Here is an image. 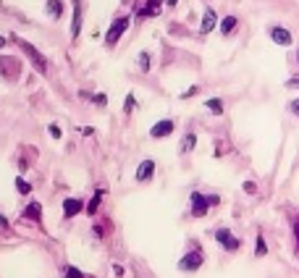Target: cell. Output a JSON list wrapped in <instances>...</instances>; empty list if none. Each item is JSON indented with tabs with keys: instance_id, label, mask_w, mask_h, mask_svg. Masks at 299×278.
I'll return each mask as SVG.
<instances>
[{
	"instance_id": "cell-20",
	"label": "cell",
	"mask_w": 299,
	"mask_h": 278,
	"mask_svg": "<svg viewBox=\"0 0 299 278\" xmlns=\"http://www.w3.org/2000/svg\"><path fill=\"white\" fill-rule=\"evenodd\" d=\"M66 278H89L87 273H82V270H76V268H71V265H68L66 268Z\"/></svg>"
},
{
	"instance_id": "cell-4",
	"label": "cell",
	"mask_w": 299,
	"mask_h": 278,
	"mask_svg": "<svg viewBox=\"0 0 299 278\" xmlns=\"http://www.w3.org/2000/svg\"><path fill=\"white\" fill-rule=\"evenodd\" d=\"M215 242H218L221 247H226L228 252H236V249L242 247V242H239L228 228H218V231H215Z\"/></svg>"
},
{
	"instance_id": "cell-16",
	"label": "cell",
	"mask_w": 299,
	"mask_h": 278,
	"mask_svg": "<svg viewBox=\"0 0 299 278\" xmlns=\"http://www.w3.org/2000/svg\"><path fill=\"white\" fill-rule=\"evenodd\" d=\"M194 145H197V134H194V131H189L187 136H184V142H181V150H184V152H192V150H194Z\"/></svg>"
},
{
	"instance_id": "cell-6",
	"label": "cell",
	"mask_w": 299,
	"mask_h": 278,
	"mask_svg": "<svg viewBox=\"0 0 299 278\" xmlns=\"http://www.w3.org/2000/svg\"><path fill=\"white\" fill-rule=\"evenodd\" d=\"M202 263H205L202 252H200V249H192L189 254H184V260L178 263V268H181V270H197Z\"/></svg>"
},
{
	"instance_id": "cell-12",
	"label": "cell",
	"mask_w": 299,
	"mask_h": 278,
	"mask_svg": "<svg viewBox=\"0 0 299 278\" xmlns=\"http://www.w3.org/2000/svg\"><path fill=\"white\" fill-rule=\"evenodd\" d=\"M155 173V163L152 160H142V166L136 168V181H150Z\"/></svg>"
},
{
	"instance_id": "cell-34",
	"label": "cell",
	"mask_w": 299,
	"mask_h": 278,
	"mask_svg": "<svg viewBox=\"0 0 299 278\" xmlns=\"http://www.w3.org/2000/svg\"><path fill=\"white\" fill-rule=\"evenodd\" d=\"M296 63H299V50H296Z\"/></svg>"
},
{
	"instance_id": "cell-19",
	"label": "cell",
	"mask_w": 299,
	"mask_h": 278,
	"mask_svg": "<svg viewBox=\"0 0 299 278\" xmlns=\"http://www.w3.org/2000/svg\"><path fill=\"white\" fill-rule=\"evenodd\" d=\"M265 252H268V244H265L263 236H257V242H255V254H257V257H265Z\"/></svg>"
},
{
	"instance_id": "cell-1",
	"label": "cell",
	"mask_w": 299,
	"mask_h": 278,
	"mask_svg": "<svg viewBox=\"0 0 299 278\" xmlns=\"http://www.w3.org/2000/svg\"><path fill=\"white\" fill-rule=\"evenodd\" d=\"M11 42H16V45H18V48H21V53H24V55H27V58L32 61V66L37 68L39 74H45V71H48V61H45V55H42V53H39V50L34 48L32 42L21 39V37H16V34L11 37Z\"/></svg>"
},
{
	"instance_id": "cell-21",
	"label": "cell",
	"mask_w": 299,
	"mask_h": 278,
	"mask_svg": "<svg viewBox=\"0 0 299 278\" xmlns=\"http://www.w3.org/2000/svg\"><path fill=\"white\" fill-rule=\"evenodd\" d=\"M16 189H18L21 194H29V192H32V187H29L24 178H16Z\"/></svg>"
},
{
	"instance_id": "cell-31",
	"label": "cell",
	"mask_w": 299,
	"mask_h": 278,
	"mask_svg": "<svg viewBox=\"0 0 299 278\" xmlns=\"http://www.w3.org/2000/svg\"><path fill=\"white\" fill-rule=\"evenodd\" d=\"M6 42H8L6 37H0V48H6Z\"/></svg>"
},
{
	"instance_id": "cell-7",
	"label": "cell",
	"mask_w": 299,
	"mask_h": 278,
	"mask_svg": "<svg viewBox=\"0 0 299 278\" xmlns=\"http://www.w3.org/2000/svg\"><path fill=\"white\" fill-rule=\"evenodd\" d=\"M84 210V202L82 200H76V197H66L63 200V215L66 218H74V215H79Z\"/></svg>"
},
{
	"instance_id": "cell-22",
	"label": "cell",
	"mask_w": 299,
	"mask_h": 278,
	"mask_svg": "<svg viewBox=\"0 0 299 278\" xmlns=\"http://www.w3.org/2000/svg\"><path fill=\"white\" fill-rule=\"evenodd\" d=\"M139 68H142V71H150V55L147 53L139 55Z\"/></svg>"
},
{
	"instance_id": "cell-23",
	"label": "cell",
	"mask_w": 299,
	"mask_h": 278,
	"mask_svg": "<svg viewBox=\"0 0 299 278\" xmlns=\"http://www.w3.org/2000/svg\"><path fill=\"white\" fill-rule=\"evenodd\" d=\"M244 192H247V194H255V192H257V184H255V181H244Z\"/></svg>"
},
{
	"instance_id": "cell-11",
	"label": "cell",
	"mask_w": 299,
	"mask_h": 278,
	"mask_svg": "<svg viewBox=\"0 0 299 278\" xmlns=\"http://www.w3.org/2000/svg\"><path fill=\"white\" fill-rule=\"evenodd\" d=\"M160 6H163V0H147V6L136 11L139 18H150V16H157L160 13Z\"/></svg>"
},
{
	"instance_id": "cell-17",
	"label": "cell",
	"mask_w": 299,
	"mask_h": 278,
	"mask_svg": "<svg viewBox=\"0 0 299 278\" xmlns=\"http://www.w3.org/2000/svg\"><path fill=\"white\" fill-rule=\"evenodd\" d=\"M205 108H208L213 115H221V113H223V103H221L218 97H210L208 103H205Z\"/></svg>"
},
{
	"instance_id": "cell-30",
	"label": "cell",
	"mask_w": 299,
	"mask_h": 278,
	"mask_svg": "<svg viewBox=\"0 0 299 278\" xmlns=\"http://www.w3.org/2000/svg\"><path fill=\"white\" fill-rule=\"evenodd\" d=\"M289 87H299V76H294V79H289Z\"/></svg>"
},
{
	"instance_id": "cell-29",
	"label": "cell",
	"mask_w": 299,
	"mask_h": 278,
	"mask_svg": "<svg viewBox=\"0 0 299 278\" xmlns=\"http://www.w3.org/2000/svg\"><path fill=\"white\" fill-rule=\"evenodd\" d=\"M192 95H197V87H192V89H187V92H184V95H181V100H187V97H192Z\"/></svg>"
},
{
	"instance_id": "cell-14",
	"label": "cell",
	"mask_w": 299,
	"mask_h": 278,
	"mask_svg": "<svg viewBox=\"0 0 299 278\" xmlns=\"http://www.w3.org/2000/svg\"><path fill=\"white\" fill-rule=\"evenodd\" d=\"M236 29V16H226L223 21H221V32H223V37L226 34H231Z\"/></svg>"
},
{
	"instance_id": "cell-9",
	"label": "cell",
	"mask_w": 299,
	"mask_h": 278,
	"mask_svg": "<svg viewBox=\"0 0 299 278\" xmlns=\"http://www.w3.org/2000/svg\"><path fill=\"white\" fill-rule=\"evenodd\" d=\"M215 21H218L215 11H213V8H205V13H202V24H200V32H202V34H210V32L215 29Z\"/></svg>"
},
{
	"instance_id": "cell-35",
	"label": "cell",
	"mask_w": 299,
	"mask_h": 278,
	"mask_svg": "<svg viewBox=\"0 0 299 278\" xmlns=\"http://www.w3.org/2000/svg\"><path fill=\"white\" fill-rule=\"evenodd\" d=\"M0 3H3V0H0Z\"/></svg>"
},
{
	"instance_id": "cell-3",
	"label": "cell",
	"mask_w": 299,
	"mask_h": 278,
	"mask_svg": "<svg viewBox=\"0 0 299 278\" xmlns=\"http://www.w3.org/2000/svg\"><path fill=\"white\" fill-rule=\"evenodd\" d=\"M210 205H218V197H205V194H200V192H192V215H194V218L208 215Z\"/></svg>"
},
{
	"instance_id": "cell-10",
	"label": "cell",
	"mask_w": 299,
	"mask_h": 278,
	"mask_svg": "<svg viewBox=\"0 0 299 278\" xmlns=\"http://www.w3.org/2000/svg\"><path fill=\"white\" fill-rule=\"evenodd\" d=\"M171 131H173V121L166 118V121H157V124L150 129V136H152V139H160V136H168Z\"/></svg>"
},
{
	"instance_id": "cell-18",
	"label": "cell",
	"mask_w": 299,
	"mask_h": 278,
	"mask_svg": "<svg viewBox=\"0 0 299 278\" xmlns=\"http://www.w3.org/2000/svg\"><path fill=\"white\" fill-rule=\"evenodd\" d=\"M100 202H103V192H95V197H92L89 205H87V213H89V215H95V213H97V207H100Z\"/></svg>"
},
{
	"instance_id": "cell-33",
	"label": "cell",
	"mask_w": 299,
	"mask_h": 278,
	"mask_svg": "<svg viewBox=\"0 0 299 278\" xmlns=\"http://www.w3.org/2000/svg\"><path fill=\"white\" fill-rule=\"evenodd\" d=\"M166 3H168V6H176V3H178V0H166Z\"/></svg>"
},
{
	"instance_id": "cell-24",
	"label": "cell",
	"mask_w": 299,
	"mask_h": 278,
	"mask_svg": "<svg viewBox=\"0 0 299 278\" xmlns=\"http://www.w3.org/2000/svg\"><path fill=\"white\" fill-rule=\"evenodd\" d=\"M134 105H136L134 95H126V105H124V110H126V113H131V110H134Z\"/></svg>"
},
{
	"instance_id": "cell-26",
	"label": "cell",
	"mask_w": 299,
	"mask_h": 278,
	"mask_svg": "<svg viewBox=\"0 0 299 278\" xmlns=\"http://www.w3.org/2000/svg\"><path fill=\"white\" fill-rule=\"evenodd\" d=\"M48 131H50V136H55V139H61V134H63V131H61V126H55V124H50V129H48Z\"/></svg>"
},
{
	"instance_id": "cell-13",
	"label": "cell",
	"mask_w": 299,
	"mask_h": 278,
	"mask_svg": "<svg viewBox=\"0 0 299 278\" xmlns=\"http://www.w3.org/2000/svg\"><path fill=\"white\" fill-rule=\"evenodd\" d=\"M63 0H48V6H45V11H48L50 18H61L63 16Z\"/></svg>"
},
{
	"instance_id": "cell-15",
	"label": "cell",
	"mask_w": 299,
	"mask_h": 278,
	"mask_svg": "<svg viewBox=\"0 0 299 278\" xmlns=\"http://www.w3.org/2000/svg\"><path fill=\"white\" fill-rule=\"evenodd\" d=\"M24 215H27L29 221H39V215H42V205H39V202H32L27 210H24Z\"/></svg>"
},
{
	"instance_id": "cell-32",
	"label": "cell",
	"mask_w": 299,
	"mask_h": 278,
	"mask_svg": "<svg viewBox=\"0 0 299 278\" xmlns=\"http://www.w3.org/2000/svg\"><path fill=\"white\" fill-rule=\"evenodd\" d=\"M0 226H3V228H6V226H8V223H6V218H3V215H0Z\"/></svg>"
},
{
	"instance_id": "cell-2",
	"label": "cell",
	"mask_w": 299,
	"mask_h": 278,
	"mask_svg": "<svg viewBox=\"0 0 299 278\" xmlns=\"http://www.w3.org/2000/svg\"><path fill=\"white\" fill-rule=\"evenodd\" d=\"M129 24H131V18H129V16H118V18H113V24H110L108 34H105V45H108V48H113V45H116V42L126 34Z\"/></svg>"
},
{
	"instance_id": "cell-8",
	"label": "cell",
	"mask_w": 299,
	"mask_h": 278,
	"mask_svg": "<svg viewBox=\"0 0 299 278\" xmlns=\"http://www.w3.org/2000/svg\"><path fill=\"white\" fill-rule=\"evenodd\" d=\"M71 11H74V16H71V39H79V32H82V3L79 0L71 3Z\"/></svg>"
},
{
	"instance_id": "cell-28",
	"label": "cell",
	"mask_w": 299,
	"mask_h": 278,
	"mask_svg": "<svg viewBox=\"0 0 299 278\" xmlns=\"http://www.w3.org/2000/svg\"><path fill=\"white\" fill-rule=\"evenodd\" d=\"M294 236H296V257H299V221L294 223Z\"/></svg>"
},
{
	"instance_id": "cell-5",
	"label": "cell",
	"mask_w": 299,
	"mask_h": 278,
	"mask_svg": "<svg viewBox=\"0 0 299 278\" xmlns=\"http://www.w3.org/2000/svg\"><path fill=\"white\" fill-rule=\"evenodd\" d=\"M270 39L275 42V45H281V48H289V45L294 42V37H291V32L286 29V27H270Z\"/></svg>"
},
{
	"instance_id": "cell-27",
	"label": "cell",
	"mask_w": 299,
	"mask_h": 278,
	"mask_svg": "<svg viewBox=\"0 0 299 278\" xmlns=\"http://www.w3.org/2000/svg\"><path fill=\"white\" fill-rule=\"evenodd\" d=\"M289 110H291L294 115H299V100H291V103H289Z\"/></svg>"
},
{
	"instance_id": "cell-25",
	"label": "cell",
	"mask_w": 299,
	"mask_h": 278,
	"mask_svg": "<svg viewBox=\"0 0 299 278\" xmlns=\"http://www.w3.org/2000/svg\"><path fill=\"white\" fill-rule=\"evenodd\" d=\"M92 100H95V105H100V108H105V105H108V97H105V95H95Z\"/></svg>"
}]
</instances>
